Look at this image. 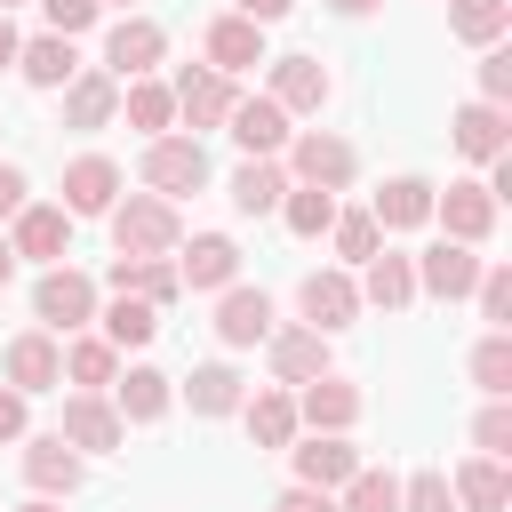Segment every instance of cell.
<instances>
[{
	"label": "cell",
	"instance_id": "cell-1",
	"mask_svg": "<svg viewBox=\"0 0 512 512\" xmlns=\"http://www.w3.org/2000/svg\"><path fill=\"white\" fill-rule=\"evenodd\" d=\"M112 248H120V256H176V248H184L176 200H160V192H128V200H112Z\"/></svg>",
	"mask_w": 512,
	"mask_h": 512
},
{
	"label": "cell",
	"instance_id": "cell-2",
	"mask_svg": "<svg viewBox=\"0 0 512 512\" xmlns=\"http://www.w3.org/2000/svg\"><path fill=\"white\" fill-rule=\"evenodd\" d=\"M32 320H40L48 336H80V328L96 320V280L72 272V264H48L40 288H32Z\"/></svg>",
	"mask_w": 512,
	"mask_h": 512
},
{
	"label": "cell",
	"instance_id": "cell-3",
	"mask_svg": "<svg viewBox=\"0 0 512 512\" xmlns=\"http://www.w3.org/2000/svg\"><path fill=\"white\" fill-rule=\"evenodd\" d=\"M288 168H296V184H312V192H344L352 168H360V152H352L344 136H328V128H304V136H288Z\"/></svg>",
	"mask_w": 512,
	"mask_h": 512
},
{
	"label": "cell",
	"instance_id": "cell-4",
	"mask_svg": "<svg viewBox=\"0 0 512 512\" xmlns=\"http://www.w3.org/2000/svg\"><path fill=\"white\" fill-rule=\"evenodd\" d=\"M144 184H152L160 200L200 192V184H208V152H200V136H152V144H144Z\"/></svg>",
	"mask_w": 512,
	"mask_h": 512
},
{
	"label": "cell",
	"instance_id": "cell-5",
	"mask_svg": "<svg viewBox=\"0 0 512 512\" xmlns=\"http://www.w3.org/2000/svg\"><path fill=\"white\" fill-rule=\"evenodd\" d=\"M160 56H168V32H160L152 16H120V24L104 32V72H112L120 88H128V80H144Z\"/></svg>",
	"mask_w": 512,
	"mask_h": 512
},
{
	"label": "cell",
	"instance_id": "cell-6",
	"mask_svg": "<svg viewBox=\"0 0 512 512\" xmlns=\"http://www.w3.org/2000/svg\"><path fill=\"white\" fill-rule=\"evenodd\" d=\"M408 272H416V296H440V304H456V296H472V280H480V256H472L464 240H432L424 256H408Z\"/></svg>",
	"mask_w": 512,
	"mask_h": 512
},
{
	"label": "cell",
	"instance_id": "cell-7",
	"mask_svg": "<svg viewBox=\"0 0 512 512\" xmlns=\"http://www.w3.org/2000/svg\"><path fill=\"white\" fill-rule=\"evenodd\" d=\"M168 96H176V112H184L192 128H224V120H232V104H240V88H232L224 72H208V64H184Z\"/></svg>",
	"mask_w": 512,
	"mask_h": 512
},
{
	"label": "cell",
	"instance_id": "cell-8",
	"mask_svg": "<svg viewBox=\"0 0 512 512\" xmlns=\"http://www.w3.org/2000/svg\"><path fill=\"white\" fill-rule=\"evenodd\" d=\"M224 128H232V144H240L248 160H280V152H288V136H296V128H288V112H280L272 96H240Z\"/></svg>",
	"mask_w": 512,
	"mask_h": 512
},
{
	"label": "cell",
	"instance_id": "cell-9",
	"mask_svg": "<svg viewBox=\"0 0 512 512\" xmlns=\"http://www.w3.org/2000/svg\"><path fill=\"white\" fill-rule=\"evenodd\" d=\"M64 384V344L48 336V328H24L16 344H8V392H56Z\"/></svg>",
	"mask_w": 512,
	"mask_h": 512
},
{
	"label": "cell",
	"instance_id": "cell-10",
	"mask_svg": "<svg viewBox=\"0 0 512 512\" xmlns=\"http://www.w3.org/2000/svg\"><path fill=\"white\" fill-rule=\"evenodd\" d=\"M120 408L112 400H96V392H72L64 400V424H56V440L64 448H80V456H104V448H120Z\"/></svg>",
	"mask_w": 512,
	"mask_h": 512
},
{
	"label": "cell",
	"instance_id": "cell-11",
	"mask_svg": "<svg viewBox=\"0 0 512 512\" xmlns=\"http://www.w3.org/2000/svg\"><path fill=\"white\" fill-rule=\"evenodd\" d=\"M296 456V488H320V496H336L352 472H360V448L344 440V432H312L304 448H288Z\"/></svg>",
	"mask_w": 512,
	"mask_h": 512
},
{
	"label": "cell",
	"instance_id": "cell-12",
	"mask_svg": "<svg viewBox=\"0 0 512 512\" xmlns=\"http://www.w3.org/2000/svg\"><path fill=\"white\" fill-rule=\"evenodd\" d=\"M112 200H120V168L104 152H80L64 168V216H112Z\"/></svg>",
	"mask_w": 512,
	"mask_h": 512
},
{
	"label": "cell",
	"instance_id": "cell-13",
	"mask_svg": "<svg viewBox=\"0 0 512 512\" xmlns=\"http://www.w3.org/2000/svg\"><path fill=\"white\" fill-rule=\"evenodd\" d=\"M432 216H440L448 240H464V248H480V240L496 232V200H488V184H448V192H432Z\"/></svg>",
	"mask_w": 512,
	"mask_h": 512
},
{
	"label": "cell",
	"instance_id": "cell-14",
	"mask_svg": "<svg viewBox=\"0 0 512 512\" xmlns=\"http://www.w3.org/2000/svg\"><path fill=\"white\" fill-rule=\"evenodd\" d=\"M176 280H184V288H216V296H224V288L240 280V248H232L224 232H192V248H176Z\"/></svg>",
	"mask_w": 512,
	"mask_h": 512
},
{
	"label": "cell",
	"instance_id": "cell-15",
	"mask_svg": "<svg viewBox=\"0 0 512 512\" xmlns=\"http://www.w3.org/2000/svg\"><path fill=\"white\" fill-rule=\"evenodd\" d=\"M80 472H88V464H80V448H64L56 432L24 440V480H32V496H56V504H64V496L80 488Z\"/></svg>",
	"mask_w": 512,
	"mask_h": 512
},
{
	"label": "cell",
	"instance_id": "cell-16",
	"mask_svg": "<svg viewBox=\"0 0 512 512\" xmlns=\"http://www.w3.org/2000/svg\"><path fill=\"white\" fill-rule=\"evenodd\" d=\"M104 280H112V296H136V304H152V312L184 288V280H176V256H112Z\"/></svg>",
	"mask_w": 512,
	"mask_h": 512
},
{
	"label": "cell",
	"instance_id": "cell-17",
	"mask_svg": "<svg viewBox=\"0 0 512 512\" xmlns=\"http://www.w3.org/2000/svg\"><path fill=\"white\" fill-rule=\"evenodd\" d=\"M216 336H224L232 352L264 344V336H272V296H264V288H224V296H216Z\"/></svg>",
	"mask_w": 512,
	"mask_h": 512
},
{
	"label": "cell",
	"instance_id": "cell-18",
	"mask_svg": "<svg viewBox=\"0 0 512 512\" xmlns=\"http://www.w3.org/2000/svg\"><path fill=\"white\" fill-rule=\"evenodd\" d=\"M264 64V24H248V16H216L208 24V72H256Z\"/></svg>",
	"mask_w": 512,
	"mask_h": 512
},
{
	"label": "cell",
	"instance_id": "cell-19",
	"mask_svg": "<svg viewBox=\"0 0 512 512\" xmlns=\"http://www.w3.org/2000/svg\"><path fill=\"white\" fill-rule=\"evenodd\" d=\"M296 304H304V320H312L320 336H336V328H352V312H360V288H352L344 272H312V280L296 288Z\"/></svg>",
	"mask_w": 512,
	"mask_h": 512
},
{
	"label": "cell",
	"instance_id": "cell-20",
	"mask_svg": "<svg viewBox=\"0 0 512 512\" xmlns=\"http://www.w3.org/2000/svg\"><path fill=\"white\" fill-rule=\"evenodd\" d=\"M264 344H272V376H280V384L328 376V336H320V328H272Z\"/></svg>",
	"mask_w": 512,
	"mask_h": 512
},
{
	"label": "cell",
	"instance_id": "cell-21",
	"mask_svg": "<svg viewBox=\"0 0 512 512\" xmlns=\"http://www.w3.org/2000/svg\"><path fill=\"white\" fill-rule=\"evenodd\" d=\"M448 496H456V512H504V504H512V472H504V456H472V464H456Z\"/></svg>",
	"mask_w": 512,
	"mask_h": 512
},
{
	"label": "cell",
	"instance_id": "cell-22",
	"mask_svg": "<svg viewBox=\"0 0 512 512\" xmlns=\"http://www.w3.org/2000/svg\"><path fill=\"white\" fill-rule=\"evenodd\" d=\"M272 104L296 120V112H320L328 104V72H320V56H280L272 64Z\"/></svg>",
	"mask_w": 512,
	"mask_h": 512
},
{
	"label": "cell",
	"instance_id": "cell-23",
	"mask_svg": "<svg viewBox=\"0 0 512 512\" xmlns=\"http://www.w3.org/2000/svg\"><path fill=\"white\" fill-rule=\"evenodd\" d=\"M64 240H72V216H64V208H40V200H24V208H16V232H8V248H16V256L56 264V256H64Z\"/></svg>",
	"mask_w": 512,
	"mask_h": 512
},
{
	"label": "cell",
	"instance_id": "cell-24",
	"mask_svg": "<svg viewBox=\"0 0 512 512\" xmlns=\"http://www.w3.org/2000/svg\"><path fill=\"white\" fill-rule=\"evenodd\" d=\"M352 416H360V392L344 376H312L296 400V424H312V432H352Z\"/></svg>",
	"mask_w": 512,
	"mask_h": 512
},
{
	"label": "cell",
	"instance_id": "cell-25",
	"mask_svg": "<svg viewBox=\"0 0 512 512\" xmlns=\"http://www.w3.org/2000/svg\"><path fill=\"white\" fill-rule=\"evenodd\" d=\"M120 112V80L112 72H72L64 80V128H104Z\"/></svg>",
	"mask_w": 512,
	"mask_h": 512
},
{
	"label": "cell",
	"instance_id": "cell-26",
	"mask_svg": "<svg viewBox=\"0 0 512 512\" xmlns=\"http://www.w3.org/2000/svg\"><path fill=\"white\" fill-rule=\"evenodd\" d=\"M368 216H376V232H416V224H432V184L424 176H392Z\"/></svg>",
	"mask_w": 512,
	"mask_h": 512
},
{
	"label": "cell",
	"instance_id": "cell-27",
	"mask_svg": "<svg viewBox=\"0 0 512 512\" xmlns=\"http://www.w3.org/2000/svg\"><path fill=\"white\" fill-rule=\"evenodd\" d=\"M280 200H288V168L280 160H240L232 168V208L240 216H272Z\"/></svg>",
	"mask_w": 512,
	"mask_h": 512
},
{
	"label": "cell",
	"instance_id": "cell-28",
	"mask_svg": "<svg viewBox=\"0 0 512 512\" xmlns=\"http://www.w3.org/2000/svg\"><path fill=\"white\" fill-rule=\"evenodd\" d=\"M448 136H456L464 160H504V104H464L448 120Z\"/></svg>",
	"mask_w": 512,
	"mask_h": 512
},
{
	"label": "cell",
	"instance_id": "cell-29",
	"mask_svg": "<svg viewBox=\"0 0 512 512\" xmlns=\"http://www.w3.org/2000/svg\"><path fill=\"white\" fill-rule=\"evenodd\" d=\"M360 304H376V312H400V304H416V272H408V256L376 248V256H368V280H360Z\"/></svg>",
	"mask_w": 512,
	"mask_h": 512
},
{
	"label": "cell",
	"instance_id": "cell-30",
	"mask_svg": "<svg viewBox=\"0 0 512 512\" xmlns=\"http://www.w3.org/2000/svg\"><path fill=\"white\" fill-rule=\"evenodd\" d=\"M112 384H120V400H112V408H120V424H160V416H168V400H176L160 368H128V376H112Z\"/></svg>",
	"mask_w": 512,
	"mask_h": 512
},
{
	"label": "cell",
	"instance_id": "cell-31",
	"mask_svg": "<svg viewBox=\"0 0 512 512\" xmlns=\"http://www.w3.org/2000/svg\"><path fill=\"white\" fill-rule=\"evenodd\" d=\"M16 72H24L32 88H64V80L80 72V56H72V40L40 32V40H24V48H16Z\"/></svg>",
	"mask_w": 512,
	"mask_h": 512
},
{
	"label": "cell",
	"instance_id": "cell-32",
	"mask_svg": "<svg viewBox=\"0 0 512 512\" xmlns=\"http://www.w3.org/2000/svg\"><path fill=\"white\" fill-rule=\"evenodd\" d=\"M184 400H192V416H232L248 392H240V368H224V360H208V368H192V384H184Z\"/></svg>",
	"mask_w": 512,
	"mask_h": 512
},
{
	"label": "cell",
	"instance_id": "cell-33",
	"mask_svg": "<svg viewBox=\"0 0 512 512\" xmlns=\"http://www.w3.org/2000/svg\"><path fill=\"white\" fill-rule=\"evenodd\" d=\"M240 416H248V440H256V448H288V440H296V400H288V392L240 400Z\"/></svg>",
	"mask_w": 512,
	"mask_h": 512
},
{
	"label": "cell",
	"instance_id": "cell-34",
	"mask_svg": "<svg viewBox=\"0 0 512 512\" xmlns=\"http://www.w3.org/2000/svg\"><path fill=\"white\" fill-rule=\"evenodd\" d=\"M504 24H512V0H448V32L472 48H496Z\"/></svg>",
	"mask_w": 512,
	"mask_h": 512
},
{
	"label": "cell",
	"instance_id": "cell-35",
	"mask_svg": "<svg viewBox=\"0 0 512 512\" xmlns=\"http://www.w3.org/2000/svg\"><path fill=\"white\" fill-rule=\"evenodd\" d=\"M64 376H72L80 392H96V384L120 376V352H112L104 336H72V344H64Z\"/></svg>",
	"mask_w": 512,
	"mask_h": 512
},
{
	"label": "cell",
	"instance_id": "cell-36",
	"mask_svg": "<svg viewBox=\"0 0 512 512\" xmlns=\"http://www.w3.org/2000/svg\"><path fill=\"white\" fill-rule=\"evenodd\" d=\"M120 104H128V128H144V136H168V120H176V96L160 80H128Z\"/></svg>",
	"mask_w": 512,
	"mask_h": 512
},
{
	"label": "cell",
	"instance_id": "cell-37",
	"mask_svg": "<svg viewBox=\"0 0 512 512\" xmlns=\"http://www.w3.org/2000/svg\"><path fill=\"white\" fill-rule=\"evenodd\" d=\"M280 216H288V232H296V240H320V232L336 224V192H312V184H288V200H280Z\"/></svg>",
	"mask_w": 512,
	"mask_h": 512
},
{
	"label": "cell",
	"instance_id": "cell-38",
	"mask_svg": "<svg viewBox=\"0 0 512 512\" xmlns=\"http://www.w3.org/2000/svg\"><path fill=\"white\" fill-rule=\"evenodd\" d=\"M472 384H480L488 400L512 392V336H504V328H488V336L472 344Z\"/></svg>",
	"mask_w": 512,
	"mask_h": 512
},
{
	"label": "cell",
	"instance_id": "cell-39",
	"mask_svg": "<svg viewBox=\"0 0 512 512\" xmlns=\"http://www.w3.org/2000/svg\"><path fill=\"white\" fill-rule=\"evenodd\" d=\"M328 232H336V256H344V264H368V256L384 248V232H376V216H368V208H336V224H328Z\"/></svg>",
	"mask_w": 512,
	"mask_h": 512
},
{
	"label": "cell",
	"instance_id": "cell-40",
	"mask_svg": "<svg viewBox=\"0 0 512 512\" xmlns=\"http://www.w3.org/2000/svg\"><path fill=\"white\" fill-rule=\"evenodd\" d=\"M152 304H136V296H112V312H104V344L112 352H128V344H152Z\"/></svg>",
	"mask_w": 512,
	"mask_h": 512
},
{
	"label": "cell",
	"instance_id": "cell-41",
	"mask_svg": "<svg viewBox=\"0 0 512 512\" xmlns=\"http://www.w3.org/2000/svg\"><path fill=\"white\" fill-rule=\"evenodd\" d=\"M336 512H400V480H392V472H368V464H360V472L344 480V504H336Z\"/></svg>",
	"mask_w": 512,
	"mask_h": 512
},
{
	"label": "cell",
	"instance_id": "cell-42",
	"mask_svg": "<svg viewBox=\"0 0 512 512\" xmlns=\"http://www.w3.org/2000/svg\"><path fill=\"white\" fill-rule=\"evenodd\" d=\"M472 296H480V320H488V328H504V320H512V272H504V264H480Z\"/></svg>",
	"mask_w": 512,
	"mask_h": 512
},
{
	"label": "cell",
	"instance_id": "cell-43",
	"mask_svg": "<svg viewBox=\"0 0 512 512\" xmlns=\"http://www.w3.org/2000/svg\"><path fill=\"white\" fill-rule=\"evenodd\" d=\"M400 512H456L448 472H416V480H400Z\"/></svg>",
	"mask_w": 512,
	"mask_h": 512
},
{
	"label": "cell",
	"instance_id": "cell-44",
	"mask_svg": "<svg viewBox=\"0 0 512 512\" xmlns=\"http://www.w3.org/2000/svg\"><path fill=\"white\" fill-rule=\"evenodd\" d=\"M472 448H480V456H512V408H504V400H488V408H480Z\"/></svg>",
	"mask_w": 512,
	"mask_h": 512
},
{
	"label": "cell",
	"instance_id": "cell-45",
	"mask_svg": "<svg viewBox=\"0 0 512 512\" xmlns=\"http://www.w3.org/2000/svg\"><path fill=\"white\" fill-rule=\"evenodd\" d=\"M504 96H512V48L496 40V48L480 56V104H504Z\"/></svg>",
	"mask_w": 512,
	"mask_h": 512
},
{
	"label": "cell",
	"instance_id": "cell-46",
	"mask_svg": "<svg viewBox=\"0 0 512 512\" xmlns=\"http://www.w3.org/2000/svg\"><path fill=\"white\" fill-rule=\"evenodd\" d=\"M40 8H48V32H56V40H72V32L96 24V0H40Z\"/></svg>",
	"mask_w": 512,
	"mask_h": 512
},
{
	"label": "cell",
	"instance_id": "cell-47",
	"mask_svg": "<svg viewBox=\"0 0 512 512\" xmlns=\"http://www.w3.org/2000/svg\"><path fill=\"white\" fill-rule=\"evenodd\" d=\"M24 192H32V184H24V168H8V160H0V216H16V208H24Z\"/></svg>",
	"mask_w": 512,
	"mask_h": 512
},
{
	"label": "cell",
	"instance_id": "cell-48",
	"mask_svg": "<svg viewBox=\"0 0 512 512\" xmlns=\"http://www.w3.org/2000/svg\"><path fill=\"white\" fill-rule=\"evenodd\" d=\"M0 440H24V392L0 384Z\"/></svg>",
	"mask_w": 512,
	"mask_h": 512
},
{
	"label": "cell",
	"instance_id": "cell-49",
	"mask_svg": "<svg viewBox=\"0 0 512 512\" xmlns=\"http://www.w3.org/2000/svg\"><path fill=\"white\" fill-rule=\"evenodd\" d=\"M296 0H232V16H248V24H280Z\"/></svg>",
	"mask_w": 512,
	"mask_h": 512
},
{
	"label": "cell",
	"instance_id": "cell-50",
	"mask_svg": "<svg viewBox=\"0 0 512 512\" xmlns=\"http://www.w3.org/2000/svg\"><path fill=\"white\" fill-rule=\"evenodd\" d=\"M272 512H336V496H320V488H288Z\"/></svg>",
	"mask_w": 512,
	"mask_h": 512
},
{
	"label": "cell",
	"instance_id": "cell-51",
	"mask_svg": "<svg viewBox=\"0 0 512 512\" xmlns=\"http://www.w3.org/2000/svg\"><path fill=\"white\" fill-rule=\"evenodd\" d=\"M16 48H24V40H16V24L0 16V64H16Z\"/></svg>",
	"mask_w": 512,
	"mask_h": 512
},
{
	"label": "cell",
	"instance_id": "cell-52",
	"mask_svg": "<svg viewBox=\"0 0 512 512\" xmlns=\"http://www.w3.org/2000/svg\"><path fill=\"white\" fill-rule=\"evenodd\" d=\"M336 16H368V8H384V0H328Z\"/></svg>",
	"mask_w": 512,
	"mask_h": 512
},
{
	"label": "cell",
	"instance_id": "cell-53",
	"mask_svg": "<svg viewBox=\"0 0 512 512\" xmlns=\"http://www.w3.org/2000/svg\"><path fill=\"white\" fill-rule=\"evenodd\" d=\"M8 272H16V248H8V240H0V288H8Z\"/></svg>",
	"mask_w": 512,
	"mask_h": 512
},
{
	"label": "cell",
	"instance_id": "cell-54",
	"mask_svg": "<svg viewBox=\"0 0 512 512\" xmlns=\"http://www.w3.org/2000/svg\"><path fill=\"white\" fill-rule=\"evenodd\" d=\"M16 512H64V504H56V496H32V504H16Z\"/></svg>",
	"mask_w": 512,
	"mask_h": 512
},
{
	"label": "cell",
	"instance_id": "cell-55",
	"mask_svg": "<svg viewBox=\"0 0 512 512\" xmlns=\"http://www.w3.org/2000/svg\"><path fill=\"white\" fill-rule=\"evenodd\" d=\"M8 8H16V0H0V16H8Z\"/></svg>",
	"mask_w": 512,
	"mask_h": 512
},
{
	"label": "cell",
	"instance_id": "cell-56",
	"mask_svg": "<svg viewBox=\"0 0 512 512\" xmlns=\"http://www.w3.org/2000/svg\"><path fill=\"white\" fill-rule=\"evenodd\" d=\"M96 8H104V0H96Z\"/></svg>",
	"mask_w": 512,
	"mask_h": 512
}]
</instances>
